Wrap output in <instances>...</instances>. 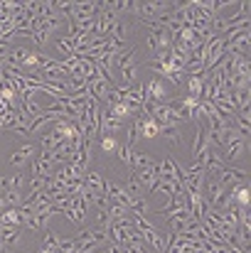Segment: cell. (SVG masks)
<instances>
[{"mask_svg":"<svg viewBox=\"0 0 251 253\" xmlns=\"http://www.w3.org/2000/svg\"><path fill=\"white\" fill-rule=\"evenodd\" d=\"M249 179V172L246 170H239V167H224L219 175H217V182L226 189V187H234V184H241Z\"/></svg>","mask_w":251,"mask_h":253,"instance_id":"6da1fadb","label":"cell"},{"mask_svg":"<svg viewBox=\"0 0 251 253\" xmlns=\"http://www.w3.org/2000/svg\"><path fill=\"white\" fill-rule=\"evenodd\" d=\"M133 64H136V47H128V50H123V52L113 54L111 74H113V72H121V69H126V67H133ZM113 76H116V74H113Z\"/></svg>","mask_w":251,"mask_h":253,"instance_id":"7a4b0ae2","label":"cell"},{"mask_svg":"<svg viewBox=\"0 0 251 253\" xmlns=\"http://www.w3.org/2000/svg\"><path fill=\"white\" fill-rule=\"evenodd\" d=\"M133 175H136V179H138V184L143 187V189H153V184L158 182V162L153 165V167H140V170H133Z\"/></svg>","mask_w":251,"mask_h":253,"instance_id":"3957f363","label":"cell"},{"mask_svg":"<svg viewBox=\"0 0 251 253\" xmlns=\"http://www.w3.org/2000/svg\"><path fill=\"white\" fill-rule=\"evenodd\" d=\"M55 50L62 54V59L74 57V52H77V40H74V37H69V35H59V37H57V42H55Z\"/></svg>","mask_w":251,"mask_h":253,"instance_id":"277c9868","label":"cell"},{"mask_svg":"<svg viewBox=\"0 0 251 253\" xmlns=\"http://www.w3.org/2000/svg\"><path fill=\"white\" fill-rule=\"evenodd\" d=\"M204 79H207L204 74H199V76H190V79H187V96L202 101V94H204Z\"/></svg>","mask_w":251,"mask_h":253,"instance_id":"5b68a950","label":"cell"},{"mask_svg":"<svg viewBox=\"0 0 251 253\" xmlns=\"http://www.w3.org/2000/svg\"><path fill=\"white\" fill-rule=\"evenodd\" d=\"M140 123H143V116H136V118L128 123V140H126V145H128V148H133V145L138 143V135H140Z\"/></svg>","mask_w":251,"mask_h":253,"instance_id":"8992f818","label":"cell"},{"mask_svg":"<svg viewBox=\"0 0 251 253\" xmlns=\"http://www.w3.org/2000/svg\"><path fill=\"white\" fill-rule=\"evenodd\" d=\"M158 135L167 138L172 145H180V143H182V133L177 130V126H160V128H158Z\"/></svg>","mask_w":251,"mask_h":253,"instance_id":"52a82bcc","label":"cell"},{"mask_svg":"<svg viewBox=\"0 0 251 253\" xmlns=\"http://www.w3.org/2000/svg\"><path fill=\"white\" fill-rule=\"evenodd\" d=\"M0 197H3V202H5L8 209H18V206L23 204V199H25L23 192H18V189H8V192H3Z\"/></svg>","mask_w":251,"mask_h":253,"instance_id":"ba28073f","label":"cell"},{"mask_svg":"<svg viewBox=\"0 0 251 253\" xmlns=\"http://www.w3.org/2000/svg\"><path fill=\"white\" fill-rule=\"evenodd\" d=\"M128 30H131V25H128V23H123V20H118V23L111 27V35H109V37H113L116 42H123V45H126Z\"/></svg>","mask_w":251,"mask_h":253,"instance_id":"9c48e42d","label":"cell"},{"mask_svg":"<svg viewBox=\"0 0 251 253\" xmlns=\"http://www.w3.org/2000/svg\"><path fill=\"white\" fill-rule=\"evenodd\" d=\"M140 138H145V140H153V138H158V123L143 116V123H140Z\"/></svg>","mask_w":251,"mask_h":253,"instance_id":"30bf717a","label":"cell"},{"mask_svg":"<svg viewBox=\"0 0 251 253\" xmlns=\"http://www.w3.org/2000/svg\"><path fill=\"white\" fill-rule=\"evenodd\" d=\"M118 74H121V84H123V86H133L136 79H138V64L126 67V69H121Z\"/></svg>","mask_w":251,"mask_h":253,"instance_id":"8fae6325","label":"cell"},{"mask_svg":"<svg viewBox=\"0 0 251 253\" xmlns=\"http://www.w3.org/2000/svg\"><path fill=\"white\" fill-rule=\"evenodd\" d=\"M57 246H59V236L55 231H47L45 238H42V248L50 251V253H57Z\"/></svg>","mask_w":251,"mask_h":253,"instance_id":"7c38bea8","label":"cell"},{"mask_svg":"<svg viewBox=\"0 0 251 253\" xmlns=\"http://www.w3.org/2000/svg\"><path fill=\"white\" fill-rule=\"evenodd\" d=\"M18 236H20V228H3L0 231V241H3V246H15Z\"/></svg>","mask_w":251,"mask_h":253,"instance_id":"4fadbf2b","label":"cell"},{"mask_svg":"<svg viewBox=\"0 0 251 253\" xmlns=\"http://www.w3.org/2000/svg\"><path fill=\"white\" fill-rule=\"evenodd\" d=\"M131 150H133V148H128L126 143H123V145L118 143V148H116V157H118L126 167H131Z\"/></svg>","mask_w":251,"mask_h":253,"instance_id":"5bb4252c","label":"cell"},{"mask_svg":"<svg viewBox=\"0 0 251 253\" xmlns=\"http://www.w3.org/2000/svg\"><path fill=\"white\" fill-rule=\"evenodd\" d=\"M55 145H57V140H55L52 133H45V135L40 138V150H42V152H52Z\"/></svg>","mask_w":251,"mask_h":253,"instance_id":"9a60e30c","label":"cell"},{"mask_svg":"<svg viewBox=\"0 0 251 253\" xmlns=\"http://www.w3.org/2000/svg\"><path fill=\"white\" fill-rule=\"evenodd\" d=\"M116 148H118L116 135H104V138H101V150H104V152H116Z\"/></svg>","mask_w":251,"mask_h":253,"instance_id":"2e32d148","label":"cell"},{"mask_svg":"<svg viewBox=\"0 0 251 253\" xmlns=\"http://www.w3.org/2000/svg\"><path fill=\"white\" fill-rule=\"evenodd\" d=\"M96 226H99V228H109V226H111V216H109L106 206L96 211Z\"/></svg>","mask_w":251,"mask_h":253,"instance_id":"e0dca14e","label":"cell"},{"mask_svg":"<svg viewBox=\"0 0 251 253\" xmlns=\"http://www.w3.org/2000/svg\"><path fill=\"white\" fill-rule=\"evenodd\" d=\"M57 253H77V243L74 238H62L57 246Z\"/></svg>","mask_w":251,"mask_h":253,"instance_id":"ac0fdd59","label":"cell"},{"mask_svg":"<svg viewBox=\"0 0 251 253\" xmlns=\"http://www.w3.org/2000/svg\"><path fill=\"white\" fill-rule=\"evenodd\" d=\"M18 152H20V157H23V162H25V160H30V157L37 152V145H35V143H25Z\"/></svg>","mask_w":251,"mask_h":253,"instance_id":"d6986e66","label":"cell"},{"mask_svg":"<svg viewBox=\"0 0 251 253\" xmlns=\"http://www.w3.org/2000/svg\"><path fill=\"white\" fill-rule=\"evenodd\" d=\"M8 179H10V189L23 192V184H25V175H23V172H18V175H13V177H8Z\"/></svg>","mask_w":251,"mask_h":253,"instance_id":"ffe728a7","label":"cell"},{"mask_svg":"<svg viewBox=\"0 0 251 253\" xmlns=\"http://www.w3.org/2000/svg\"><path fill=\"white\" fill-rule=\"evenodd\" d=\"M148 50H150L153 54L158 52V42H155V37H153V35H148Z\"/></svg>","mask_w":251,"mask_h":253,"instance_id":"44dd1931","label":"cell"},{"mask_svg":"<svg viewBox=\"0 0 251 253\" xmlns=\"http://www.w3.org/2000/svg\"><path fill=\"white\" fill-rule=\"evenodd\" d=\"M10 165H23V157H20V152H18V150L10 155Z\"/></svg>","mask_w":251,"mask_h":253,"instance_id":"7402d4cb","label":"cell"},{"mask_svg":"<svg viewBox=\"0 0 251 253\" xmlns=\"http://www.w3.org/2000/svg\"><path fill=\"white\" fill-rule=\"evenodd\" d=\"M5 209H8V206H5V202H3V197H0V214H3Z\"/></svg>","mask_w":251,"mask_h":253,"instance_id":"603a6c76","label":"cell"}]
</instances>
